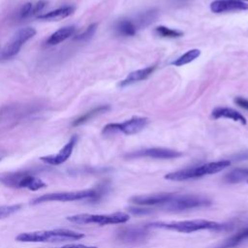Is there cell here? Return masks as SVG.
<instances>
[{
  "label": "cell",
  "instance_id": "1",
  "mask_svg": "<svg viewBox=\"0 0 248 248\" xmlns=\"http://www.w3.org/2000/svg\"><path fill=\"white\" fill-rule=\"evenodd\" d=\"M84 237V234L69 229H53L43 230L35 232H20L16 236V240L18 242H64L79 240Z\"/></svg>",
  "mask_w": 248,
  "mask_h": 248
},
{
  "label": "cell",
  "instance_id": "2",
  "mask_svg": "<svg viewBox=\"0 0 248 248\" xmlns=\"http://www.w3.org/2000/svg\"><path fill=\"white\" fill-rule=\"evenodd\" d=\"M231 165V162L229 160H220L215 162H209L205 163L200 166L191 167L188 169H184L181 170L170 172L165 175V178L168 180L172 181H185L189 179L199 178L204 175L217 173L226 168H228Z\"/></svg>",
  "mask_w": 248,
  "mask_h": 248
},
{
  "label": "cell",
  "instance_id": "3",
  "mask_svg": "<svg viewBox=\"0 0 248 248\" xmlns=\"http://www.w3.org/2000/svg\"><path fill=\"white\" fill-rule=\"evenodd\" d=\"M223 225L209 220L195 219V220H184V221H171V222H152L146 226L147 228L163 229L168 231H173L177 232L190 233L202 230H217Z\"/></svg>",
  "mask_w": 248,
  "mask_h": 248
},
{
  "label": "cell",
  "instance_id": "4",
  "mask_svg": "<svg viewBox=\"0 0 248 248\" xmlns=\"http://www.w3.org/2000/svg\"><path fill=\"white\" fill-rule=\"evenodd\" d=\"M103 188L98 189H86L79 191H69V192H54L44 194L31 201V204H40L50 202H75V201H97L103 195Z\"/></svg>",
  "mask_w": 248,
  "mask_h": 248
},
{
  "label": "cell",
  "instance_id": "5",
  "mask_svg": "<svg viewBox=\"0 0 248 248\" xmlns=\"http://www.w3.org/2000/svg\"><path fill=\"white\" fill-rule=\"evenodd\" d=\"M130 216L126 212H114L109 214H90V213H80L75 214L67 217V220L71 223L78 225H114V224H123L128 222Z\"/></svg>",
  "mask_w": 248,
  "mask_h": 248
},
{
  "label": "cell",
  "instance_id": "6",
  "mask_svg": "<svg viewBox=\"0 0 248 248\" xmlns=\"http://www.w3.org/2000/svg\"><path fill=\"white\" fill-rule=\"evenodd\" d=\"M211 204V201L203 196L198 195H178L174 194L173 198L161 205L159 209H164L167 211L179 212L194 208H200L208 206Z\"/></svg>",
  "mask_w": 248,
  "mask_h": 248
},
{
  "label": "cell",
  "instance_id": "7",
  "mask_svg": "<svg viewBox=\"0 0 248 248\" xmlns=\"http://www.w3.org/2000/svg\"><path fill=\"white\" fill-rule=\"evenodd\" d=\"M0 182L8 187L38 191L46 186L39 177L26 172H10L0 175Z\"/></svg>",
  "mask_w": 248,
  "mask_h": 248
},
{
  "label": "cell",
  "instance_id": "8",
  "mask_svg": "<svg viewBox=\"0 0 248 248\" xmlns=\"http://www.w3.org/2000/svg\"><path fill=\"white\" fill-rule=\"evenodd\" d=\"M148 123L146 117L134 116L122 123H109L107 124L102 131L104 136H111L118 133L124 135H134L143 130Z\"/></svg>",
  "mask_w": 248,
  "mask_h": 248
},
{
  "label": "cell",
  "instance_id": "9",
  "mask_svg": "<svg viewBox=\"0 0 248 248\" xmlns=\"http://www.w3.org/2000/svg\"><path fill=\"white\" fill-rule=\"evenodd\" d=\"M36 34V30L32 27H24L19 29L13 38L6 44L0 51V61H5L15 57L20 50L21 46Z\"/></svg>",
  "mask_w": 248,
  "mask_h": 248
},
{
  "label": "cell",
  "instance_id": "10",
  "mask_svg": "<svg viewBox=\"0 0 248 248\" xmlns=\"http://www.w3.org/2000/svg\"><path fill=\"white\" fill-rule=\"evenodd\" d=\"M182 155L181 152L170 149V148H163V147H152V148H145L140 149L130 154H127V158H153V159H174L178 158Z\"/></svg>",
  "mask_w": 248,
  "mask_h": 248
},
{
  "label": "cell",
  "instance_id": "11",
  "mask_svg": "<svg viewBox=\"0 0 248 248\" xmlns=\"http://www.w3.org/2000/svg\"><path fill=\"white\" fill-rule=\"evenodd\" d=\"M77 141H78V137L77 136H73L69 140V141L59 150L58 153H56L54 155L43 156V157L40 158V160L43 161L44 163L47 164V165L59 166V165L63 164V163H65L71 157Z\"/></svg>",
  "mask_w": 248,
  "mask_h": 248
},
{
  "label": "cell",
  "instance_id": "12",
  "mask_svg": "<svg viewBox=\"0 0 248 248\" xmlns=\"http://www.w3.org/2000/svg\"><path fill=\"white\" fill-rule=\"evenodd\" d=\"M173 193H159L151 195H140L131 198V202L140 206H155L160 207L164 203L170 202L173 198Z\"/></svg>",
  "mask_w": 248,
  "mask_h": 248
},
{
  "label": "cell",
  "instance_id": "13",
  "mask_svg": "<svg viewBox=\"0 0 248 248\" xmlns=\"http://www.w3.org/2000/svg\"><path fill=\"white\" fill-rule=\"evenodd\" d=\"M210 10L215 14L245 11L248 10V4L240 0H214L210 4Z\"/></svg>",
  "mask_w": 248,
  "mask_h": 248
},
{
  "label": "cell",
  "instance_id": "14",
  "mask_svg": "<svg viewBox=\"0 0 248 248\" xmlns=\"http://www.w3.org/2000/svg\"><path fill=\"white\" fill-rule=\"evenodd\" d=\"M148 236V232L146 229L137 227V228H126L121 230L118 232L117 238L120 239L123 242H128V243H137V242H141L146 239Z\"/></svg>",
  "mask_w": 248,
  "mask_h": 248
},
{
  "label": "cell",
  "instance_id": "15",
  "mask_svg": "<svg viewBox=\"0 0 248 248\" xmlns=\"http://www.w3.org/2000/svg\"><path fill=\"white\" fill-rule=\"evenodd\" d=\"M155 69H156V66H149V67H146L143 69H140V70L131 72L124 79H122L118 83V85L120 87H125V86L131 85L135 82L143 80V79L147 78L155 71Z\"/></svg>",
  "mask_w": 248,
  "mask_h": 248
},
{
  "label": "cell",
  "instance_id": "16",
  "mask_svg": "<svg viewBox=\"0 0 248 248\" xmlns=\"http://www.w3.org/2000/svg\"><path fill=\"white\" fill-rule=\"evenodd\" d=\"M246 239H248V227L240 230L236 233L231 235L230 237L209 248H234Z\"/></svg>",
  "mask_w": 248,
  "mask_h": 248
},
{
  "label": "cell",
  "instance_id": "17",
  "mask_svg": "<svg viewBox=\"0 0 248 248\" xmlns=\"http://www.w3.org/2000/svg\"><path fill=\"white\" fill-rule=\"evenodd\" d=\"M212 117L214 119H219V118H229L236 122H240L242 125H245L246 118L238 111H236L233 108H216L212 110L211 113Z\"/></svg>",
  "mask_w": 248,
  "mask_h": 248
},
{
  "label": "cell",
  "instance_id": "18",
  "mask_svg": "<svg viewBox=\"0 0 248 248\" xmlns=\"http://www.w3.org/2000/svg\"><path fill=\"white\" fill-rule=\"evenodd\" d=\"M75 32H76V27L73 25L62 27V28L56 30L54 33H52L46 41V44L47 46L58 45L62 42H64L65 40H67L68 38H70L72 35H74Z\"/></svg>",
  "mask_w": 248,
  "mask_h": 248
},
{
  "label": "cell",
  "instance_id": "19",
  "mask_svg": "<svg viewBox=\"0 0 248 248\" xmlns=\"http://www.w3.org/2000/svg\"><path fill=\"white\" fill-rule=\"evenodd\" d=\"M75 11V7L73 6H64L61 8H58L56 10L50 11L46 14L39 15L38 18L42 20H60L63 19L69 16H71Z\"/></svg>",
  "mask_w": 248,
  "mask_h": 248
},
{
  "label": "cell",
  "instance_id": "20",
  "mask_svg": "<svg viewBox=\"0 0 248 248\" xmlns=\"http://www.w3.org/2000/svg\"><path fill=\"white\" fill-rule=\"evenodd\" d=\"M138 25L134 21L128 18H123L117 21L115 24V31L117 34L123 37H133L136 35Z\"/></svg>",
  "mask_w": 248,
  "mask_h": 248
},
{
  "label": "cell",
  "instance_id": "21",
  "mask_svg": "<svg viewBox=\"0 0 248 248\" xmlns=\"http://www.w3.org/2000/svg\"><path fill=\"white\" fill-rule=\"evenodd\" d=\"M110 107L108 105H102V106H99L97 108H94L92 109H90L89 111L85 112L84 114L80 115L79 117H78L77 119H75L72 123V126L74 127H77V126H79V125H82L84 124L85 122L89 121L90 119L94 118L95 116L99 115V114H102L104 112H107L108 110H109Z\"/></svg>",
  "mask_w": 248,
  "mask_h": 248
},
{
  "label": "cell",
  "instance_id": "22",
  "mask_svg": "<svg viewBox=\"0 0 248 248\" xmlns=\"http://www.w3.org/2000/svg\"><path fill=\"white\" fill-rule=\"evenodd\" d=\"M248 178V168H236L226 173L224 181L227 183H237Z\"/></svg>",
  "mask_w": 248,
  "mask_h": 248
},
{
  "label": "cell",
  "instance_id": "23",
  "mask_svg": "<svg viewBox=\"0 0 248 248\" xmlns=\"http://www.w3.org/2000/svg\"><path fill=\"white\" fill-rule=\"evenodd\" d=\"M200 55H201V50L198 49V48H193V49L188 50L187 52H185L181 56H179L176 60H174L172 62V64L174 66H177V67L184 66V65L194 61L195 59H197Z\"/></svg>",
  "mask_w": 248,
  "mask_h": 248
},
{
  "label": "cell",
  "instance_id": "24",
  "mask_svg": "<svg viewBox=\"0 0 248 248\" xmlns=\"http://www.w3.org/2000/svg\"><path fill=\"white\" fill-rule=\"evenodd\" d=\"M155 32L164 38H178L181 37L183 35V32L178 31V30H174V29H170L167 26L164 25H160L158 27L155 28Z\"/></svg>",
  "mask_w": 248,
  "mask_h": 248
},
{
  "label": "cell",
  "instance_id": "25",
  "mask_svg": "<svg viewBox=\"0 0 248 248\" xmlns=\"http://www.w3.org/2000/svg\"><path fill=\"white\" fill-rule=\"evenodd\" d=\"M97 29V24L96 23H92L90 24L83 32L76 35L74 37V40L75 41H78V42H85V41H88L89 39L92 38V36L94 35L95 31Z\"/></svg>",
  "mask_w": 248,
  "mask_h": 248
},
{
  "label": "cell",
  "instance_id": "26",
  "mask_svg": "<svg viewBox=\"0 0 248 248\" xmlns=\"http://www.w3.org/2000/svg\"><path fill=\"white\" fill-rule=\"evenodd\" d=\"M19 210H20V205L18 203L10 204V205H0V219L7 218Z\"/></svg>",
  "mask_w": 248,
  "mask_h": 248
},
{
  "label": "cell",
  "instance_id": "27",
  "mask_svg": "<svg viewBox=\"0 0 248 248\" xmlns=\"http://www.w3.org/2000/svg\"><path fill=\"white\" fill-rule=\"evenodd\" d=\"M32 9H33V4L31 2H27L25 3L20 11H19V16L20 18H26L28 16H31V12H32Z\"/></svg>",
  "mask_w": 248,
  "mask_h": 248
},
{
  "label": "cell",
  "instance_id": "28",
  "mask_svg": "<svg viewBox=\"0 0 248 248\" xmlns=\"http://www.w3.org/2000/svg\"><path fill=\"white\" fill-rule=\"evenodd\" d=\"M46 2L45 0H40L39 2H37L35 4V6H33V9H32V12H31V16L41 12L46 7Z\"/></svg>",
  "mask_w": 248,
  "mask_h": 248
},
{
  "label": "cell",
  "instance_id": "29",
  "mask_svg": "<svg viewBox=\"0 0 248 248\" xmlns=\"http://www.w3.org/2000/svg\"><path fill=\"white\" fill-rule=\"evenodd\" d=\"M234 103H235L238 107H240V108H242L248 110V100H247V99L242 98V97H236V98L234 99Z\"/></svg>",
  "mask_w": 248,
  "mask_h": 248
},
{
  "label": "cell",
  "instance_id": "30",
  "mask_svg": "<svg viewBox=\"0 0 248 248\" xmlns=\"http://www.w3.org/2000/svg\"><path fill=\"white\" fill-rule=\"evenodd\" d=\"M57 248H97L96 246H89V245H85V244H67L61 247H57Z\"/></svg>",
  "mask_w": 248,
  "mask_h": 248
},
{
  "label": "cell",
  "instance_id": "31",
  "mask_svg": "<svg viewBox=\"0 0 248 248\" xmlns=\"http://www.w3.org/2000/svg\"><path fill=\"white\" fill-rule=\"evenodd\" d=\"M240 1H243V2H244V1H248V0H240Z\"/></svg>",
  "mask_w": 248,
  "mask_h": 248
},
{
  "label": "cell",
  "instance_id": "32",
  "mask_svg": "<svg viewBox=\"0 0 248 248\" xmlns=\"http://www.w3.org/2000/svg\"><path fill=\"white\" fill-rule=\"evenodd\" d=\"M0 160H1V157H0Z\"/></svg>",
  "mask_w": 248,
  "mask_h": 248
},
{
  "label": "cell",
  "instance_id": "33",
  "mask_svg": "<svg viewBox=\"0 0 248 248\" xmlns=\"http://www.w3.org/2000/svg\"><path fill=\"white\" fill-rule=\"evenodd\" d=\"M247 182H248V181H247Z\"/></svg>",
  "mask_w": 248,
  "mask_h": 248
}]
</instances>
